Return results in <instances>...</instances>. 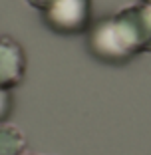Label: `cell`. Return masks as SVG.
Listing matches in <instances>:
<instances>
[{"label":"cell","instance_id":"4","mask_svg":"<svg viewBox=\"0 0 151 155\" xmlns=\"http://www.w3.org/2000/svg\"><path fill=\"white\" fill-rule=\"evenodd\" d=\"M26 149L24 135L12 125L0 123V155H22Z\"/></svg>","mask_w":151,"mask_h":155},{"label":"cell","instance_id":"6","mask_svg":"<svg viewBox=\"0 0 151 155\" xmlns=\"http://www.w3.org/2000/svg\"><path fill=\"white\" fill-rule=\"evenodd\" d=\"M10 105H12V101H10L8 90H2V87H0V123H2L6 117H8V114H10Z\"/></svg>","mask_w":151,"mask_h":155},{"label":"cell","instance_id":"5","mask_svg":"<svg viewBox=\"0 0 151 155\" xmlns=\"http://www.w3.org/2000/svg\"><path fill=\"white\" fill-rule=\"evenodd\" d=\"M139 14H141V22H143L147 40H149V46H151V2H141L139 4Z\"/></svg>","mask_w":151,"mask_h":155},{"label":"cell","instance_id":"3","mask_svg":"<svg viewBox=\"0 0 151 155\" xmlns=\"http://www.w3.org/2000/svg\"><path fill=\"white\" fill-rule=\"evenodd\" d=\"M26 72V56L10 38H0V87L10 90L18 86Z\"/></svg>","mask_w":151,"mask_h":155},{"label":"cell","instance_id":"2","mask_svg":"<svg viewBox=\"0 0 151 155\" xmlns=\"http://www.w3.org/2000/svg\"><path fill=\"white\" fill-rule=\"evenodd\" d=\"M44 12V22L58 34H80L90 26L92 0H56Z\"/></svg>","mask_w":151,"mask_h":155},{"label":"cell","instance_id":"1","mask_svg":"<svg viewBox=\"0 0 151 155\" xmlns=\"http://www.w3.org/2000/svg\"><path fill=\"white\" fill-rule=\"evenodd\" d=\"M87 48L92 56L105 64H123L133 58L131 48L113 16L100 20L87 30Z\"/></svg>","mask_w":151,"mask_h":155},{"label":"cell","instance_id":"7","mask_svg":"<svg viewBox=\"0 0 151 155\" xmlns=\"http://www.w3.org/2000/svg\"><path fill=\"white\" fill-rule=\"evenodd\" d=\"M26 2L30 6H34V8H38V10H46L52 2H56V0H26Z\"/></svg>","mask_w":151,"mask_h":155},{"label":"cell","instance_id":"8","mask_svg":"<svg viewBox=\"0 0 151 155\" xmlns=\"http://www.w3.org/2000/svg\"><path fill=\"white\" fill-rule=\"evenodd\" d=\"M141 2H151V0H141Z\"/></svg>","mask_w":151,"mask_h":155}]
</instances>
